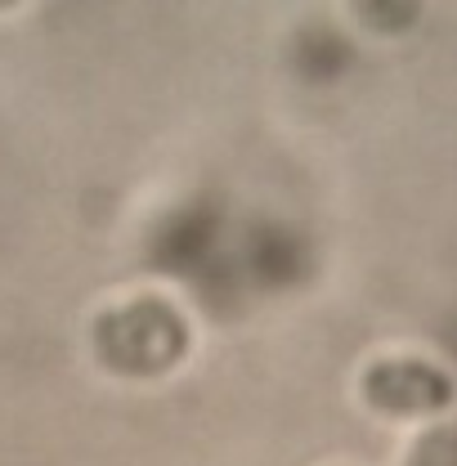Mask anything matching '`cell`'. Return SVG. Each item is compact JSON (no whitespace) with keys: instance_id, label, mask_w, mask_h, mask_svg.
Listing matches in <instances>:
<instances>
[{"instance_id":"6da1fadb","label":"cell","mask_w":457,"mask_h":466,"mask_svg":"<svg viewBox=\"0 0 457 466\" xmlns=\"http://www.w3.org/2000/svg\"><path fill=\"white\" fill-rule=\"evenodd\" d=\"M99 341L108 363L126 368V372H162L167 363H175L184 354V323L171 305L162 300H144V305H130V309H117L104 319L99 328Z\"/></svg>"},{"instance_id":"7a4b0ae2","label":"cell","mask_w":457,"mask_h":466,"mask_svg":"<svg viewBox=\"0 0 457 466\" xmlns=\"http://www.w3.org/2000/svg\"><path fill=\"white\" fill-rule=\"evenodd\" d=\"M368 400L386 412H435L453 400V381L431 363H377L368 372Z\"/></svg>"},{"instance_id":"3957f363","label":"cell","mask_w":457,"mask_h":466,"mask_svg":"<svg viewBox=\"0 0 457 466\" xmlns=\"http://www.w3.org/2000/svg\"><path fill=\"white\" fill-rule=\"evenodd\" d=\"M408 466H457V421L431 431V435L412 449Z\"/></svg>"}]
</instances>
